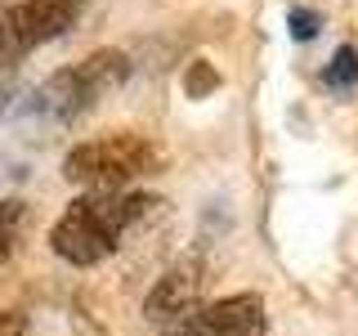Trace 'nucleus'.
I'll list each match as a JSON object with an SVG mask.
<instances>
[{"label": "nucleus", "mask_w": 358, "mask_h": 336, "mask_svg": "<svg viewBox=\"0 0 358 336\" xmlns=\"http://www.w3.org/2000/svg\"><path fill=\"white\" fill-rule=\"evenodd\" d=\"M148 206H157V197L148 193H85L54 220L50 229V246L54 255L67 265H99L103 255L117 251L121 233Z\"/></svg>", "instance_id": "1"}, {"label": "nucleus", "mask_w": 358, "mask_h": 336, "mask_svg": "<svg viewBox=\"0 0 358 336\" xmlns=\"http://www.w3.org/2000/svg\"><path fill=\"white\" fill-rule=\"evenodd\" d=\"M126 72H130V59L121 50H94L90 59L63 67V72H54L41 90H31L27 112L50 117V121H72V117H81L99 94H108L112 85L126 81Z\"/></svg>", "instance_id": "2"}, {"label": "nucleus", "mask_w": 358, "mask_h": 336, "mask_svg": "<svg viewBox=\"0 0 358 336\" xmlns=\"http://www.w3.org/2000/svg\"><path fill=\"white\" fill-rule=\"evenodd\" d=\"M157 148L139 134H108V139H90L76 144L63 157V175L72 184H85L90 193H117L121 184L139 175H152Z\"/></svg>", "instance_id": "3"}, {"label": "nucleus", "mask_w": 358, "mask_h": 336, "mask_svg": "<svg viewBox=\"0 0 358 336\" xmlns=\"http://www.w3.org/2000/svg\"><path fill=\"white\" fill-rule=\"evenodd\" d=\"M166 336H264V300L255 291L224 296L215 305H193L175 323L162 328Z\"/></svg>", "instance_id": "4"}, {"label": "nucleus", "mask_w": 358, "mask_h": 336, "mask_svg": "<svg viewBox=\"0 0 358 336\" xmlns=\"http://www.w3.org/2000/svg\"><path fill=\"white\" fill-rule=\"evenodd\" d=\"M81 9H85V0H22V5L0 9L5 14V31H9V59L63 36L81 18Z\"/></svg>", "instance_id": "5"}, {"label": "nucleus", "mask_w": 358, "mask_h": 336, "mask_svg": "<svg viewBox=\"0 0 358 336\" xmlns=\"http://www.w3.org/2000/svg\"><path fill=\"white\" fill-rule=\"evenodd\" d=\"M197 296H201V265H175L171 274L157 278V287L148 291V300H143V314H148V323L166 328L179 314L193 309Z\"/></svg>", "instance_id": "6"}, {"label": "nucleus", "mask_w": 358, "mask_h": 336, "mask_svg": "<svg viewBox=\"0 0 358 336\" xmlns=\"http://www.w3.org/2000/svg\"><path fill=\"white\" fill-rule=\"evenodd\" d=\"M322 81H327L331 90H350L358 81V50L354 45H341V50L331 54V63L322 67Z\"/></svg>", "instance_id": "7"}, {"label": "nucleus", "mask_w": 358, "mask_h": 336, "mask_svg": "<svg viewBox=\"0 0 358 336\" xmlns=\"http://www.w3.org/2000/svg\"><path fill=\"white\" fill-rule=\"evenodd\" d=\"M22 224H27V206H22V202H14V197H5V202H0V260L14 251Z\"/></svg>", "instance_id": "8"}, {"label": "nucleus", "mask_w": 358, "mask_h": 336, "mask_svg": "<svg viewBox=\"0 0 358 336\" xmlns=\"http://www.w3.org/2000/svg\"><path fill=\"white\" fill-rule=\"evenodd\" d=\"M287 27H291V36H296V41H309V36H318L322 14H318V9H291V14H287Z\"/></svg>", "instance_id": "9"}, {"label": "nucleus", "mask_w": 358, "mask_h": 336, "mask_svg": "<svg viewBox=\"0 0 358 336\" xmlns=\"http://www.w3.org/2000/svg\"><path fill=\"white\" fill-rule=\"evenodd\" d=\"M220 76L210 72L206 63H193V72H188V94H201V90H215Z\"/></svg>", "instance_id": "10"}, {"label": "nucleus", "mask_w": 358, "mask_h": 336, "mask_svg": "<svg viewBox=\"0 0 358 336\" xmlns=\"http://www.w3.org/2000/svg\"><path fill=\"white\" fill-rule=\"evenodd\" d=\"M27 332V323L18 318V314H5V318H0V336H22Z\"/></svg>", "instance_id": "11"}, {"label": "nucleus", "mask_w": 358, "mask_h": 336, "mask_svg": "<svg viewBox=\"0 0 358 336\" xmlns=\"http://www.w3.org/2000/svg\"><path fill=\"white\" fill-rule=\"evenodd\" d=\"M9 63V31H5V14H0V67Z\"/></svg>", "instance_id": "12"}]
</instances>
